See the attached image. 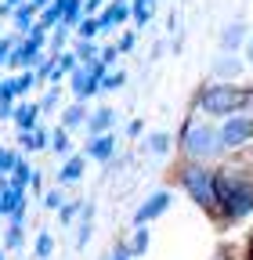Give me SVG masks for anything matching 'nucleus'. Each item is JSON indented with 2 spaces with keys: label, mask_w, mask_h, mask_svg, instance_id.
<instances>
[{
  "label": "nucleus",
  "mask_w": 253,
  "mask_h": 260,
  "mask_svg": "<svg viewBox=\"0 0 253 260\" xmlns=\"http://www.w3.org/2000/svg\"><path fill=\"white\" fill-rule=\"evenodd\" d=\"M167 206H170V191H155V195H148V199L141 203V210L134 213V224H138V228H145L148 220H155V217H160Z\"/></svg>",
  "instance_id": "423d86ee"
},
{
  "label": "nucleus",
  "mask_w": 253,
  "mask_h": 260,
  "mask_svg": "<svg viewBox=\"0 0 253 260\" xmlns=\"http://www.w3.org/2000/svg\"><path fill=\"white\" fill-rule=\"evenodd\" d=\"M51 138H54V141H51V148H54V152H69V134H66V126L54 130Z\"/></svg>",
  "instance_id": "a211bd4d"
},
{
  "label": "nucleus",
  "mask_w": 253,
  "mask_h": 260,
  "mask_svg": "<svg viewBox=\"0 0 253 260\" xmlns=\"http://www.w3.org/2000/svg\"><path fill=\"white\" fill-rule=\"evenodd\" d=\"M112 148H116V138H112V134H98V138L87 145V155H90V159H109Z\"/></svg>",
  "instance_id": "9b49d317"
},
{
  "label": "nucleus",
  "mask_w": 253,
  "mask_h": 260,
  "mask_svg": "<svg viewBox=\"0 0 253 260\" xmlns=\"http://www.w3.org/2000/svg\"><path fill=\"white\" fill-rule=\"evenodd\" d=\"M246 37V25L242 22H232V25H225V32H220V51L225 54H232L235 47H239V40Z\"/></svg>",
  "instance_id": "9d476101"
},
{
  "label": "nucleus",
  "mask_w": 253,
  "mask_h": 260,
  "mask_svg": "<svg viewBox=\"0 0 253 260\" xmlns=\"http://www.w3.org/2000/svg\"><path fill=\"white\" fill-rule=\"evenodd\" d=\"M37 253H40V256H47V253H51V235H40V242H37Z\"/></svg>",
  "instance_id": "412c9836"
},
{
  "label": "nucleus",
  "mask_w": 253,
  "mask_h": 260,
  "mask_svg": "<svg viewBox=\"0 0 253 260\" xmlns=\"http://www.w3.org/2000/svg\"><path fill=\"white\" fill-rule=\"evenodd\" d=\"M112 119H116V112H112L109 105H102V109H94V112L87 116V134H90V138H98V134H105V130L112 126Z\"/></svg>",
  "instance_id": "0eeeda50"
},
{
  "label": "nucleus",
  "mask_w": 253,
  "mask_h": 260,
  "mask_svg": "<svg viewBox=\"0 0 253 260\" xmlns=\"http://www.w3.org/2000/svg\"><path fill=\"white\" fill-rule=\"evenodd\" d=\"M98 29H102V25H98V15H87V18H83V22L76 25L80 40H90V37H94V32H98Z\"/></svg>",
  "instance_id": "2eb2a0df"
},
{
  "label": "nucleus",
  "mask_w": 253,
  "mask_h": 260,
  "mask_svg": "<svg viewBox=\"0 0 253 260\" xmlns=\"http://www.w3.org/2000/svg\"><path fill=\"white\" fill-rule=\"evenodd\" d=\"M253 102V87L249 90H239L232 83H217L210 90H203V109L213 112V116H232L235 109H246Z\"/></svg>",
  "instance_id": "f03ea898"
},
{
  "label": "nucleus",
  "mask_w": 253,
  "mask_h": 260,
  "mask_svg": "<svg viewBox=\"0 0 253 260\" xmlns=\"http://www.w3.org/2000/svg\"><path fill=\"white\" fill-rule=\"evenodd\" d=\"M126 11H131V4H126V0H112V4L98 15V25H102V29H116V25L126 18Z\"/></svg>",
  "instance_id": "6e6552de"
},
{
  "label": "nucleus",
  "mask_w": 253,
  "mask_h": 260,
  "mask_svg": "<svg viewBox=\"0 0 253 260\" xmlns=\"http://www.w3.org/2000/svg\"><path fill=\"white\" fill-rule=\"evenodd\" d=\"M148 148H152L155 155H163V152L170 148V134H152V141H148Z\"/></svg>",
  "instance_id": "f3484780"
},
{
  "label": "nucleus",
  "mask_w": 253,
  "mask_h": 260,
  "mask_svg": "<svg viewBox=\"0 0 253 260\" xmlns=\"http://www.w3.org/2000/svg\"><path fill=\"white\" fill-rule=\"evenodd\" d=\"M134 253H145L148 249V232H145V228H138V235H134V246H131Z\"/></svg>",
  "instance_id": "aec40b11"
},
{
  "label": "nucleus",
  "mask_w": 253,
  "mask_h": 260,
  "mask_svg": "<svg viewBox=\"0 0 253 260\" xmlns=\"http://www.w3.org/2000/svg\"><path fill=\"white\" fill-rule=\"evenodd\" d=\"M134 47V32H123L119 37V51H131Z\"/></svg>",
  "instance_id": "4be33fe9"
},
{
  "label": "nucleus",
  "mask_w": 253,
  "mask_h": 260,
  "mask_svg": "<svg viewBox=\"0 0 253 260\" xmlns=\"http://www.w3.org/2000/svg\"><path fill=\"white\" fill-rule=\"evenodd\" d=\"M217 134L210 126H188V134H184V152L192 155V159H206L217 152Z\"/></svg>",
  "instance_id": "20e7f679"
},
{
  "label": "nucleus",
  "mask_w": 253,
  "mask_h": 260,
  "mask_svg": "<svg viewBox=\"0 0 253 260\" xmlns=\"http://www.w3.org/2000/svg\"><path fill=\"white\" fill-rule=\"evenodd\" d=\"M123 80H126L123 73H105V76H102V90H119Z\"/></svg>",
  "instance_id": "dca6fc26"
},
{
  "label": "nucleus",
  "mask_w": 253,
  "mask_h": 260,
  "mask_svg": "<svg viewBox=\"0 0 253 260\" xmlns=\"http://www.w3.org/2000/svg\"><path fill=\"white\" fill-rule=\"evenodd\" d=\"M253 138V119L249 116H228V123L220 126V145L228 148H239Z\"/></svg>",
  "instance_id": "39448f33"
},
{
  "label": "nucleus",
  "mask_w": 253,
  "mask_h": 260,
  "mask_svg": "<svg viewBox=\"0 0 253 260\" xmlns=\"http://www.w3.org/2000/svg\"><path fill=\"white\" fill-rule=\"evenodd\" d=\"M54 105H58V87H51V90L44 94V102H40V109H44V112H54Z\"/></svg>",
  "instance_id": "6ab92c4d"
},
{
  "label": "nucleus",
  "mask_w": 253,
  "mask_h": 260,
  "mask_svg": "<svg viewBox=\"0 0 253 260\" xmlns=\"http://www.w3.org/2000/svg\"><path fill=\"white\" fill-rule=\"evenodd\" d=\"M239 69H242V61L232 58V54L217 58V65H213V73H217V76H239Z\"/></svg>",
  "instance_id": "ddd939ff"
},
{
  "label": "nucleus",
  "mask_w": 253,
  "mask_h": 260,
  "mask_svg": "<svg viewBox=\"0 0 253 260\" xmlns=\"http://www.w3.org/2000/svg\"><path fill=\"white\" fill-rule=\"evenodd\" d=\"M44 109L40 105H33V102H22L18 109H15V123H18V130L25 134V130H37V116H40Z\"/></svg>",
  "instance_id": "1a4fd4ad"
},
{
  "label": "nucleus",
  "mask_w": 253,
  "mask_h": 260,
  "mask_svg": "<svg viewBox=\"0 0 253 260\" xmlns=\"http://www.w3.org/2000/svg\"><path fill=\"white\" fill-rule=\"evenodd\" d=\"M246 58L253 61V37H249V44H246Z\"/></svg>",
  "instance_id": "5701e85b"
},
{
  "label": "nucleus",
  "mask_w": 253,
  "mask_h": 260,
  "mask_svg": "<svg viewBox=\"0 0 253 260\" xmlns=\"http://www.w3.org/2000/svg\"><path fill=\"white\" fill-rule=\"evenodd\" d=\"M61 126L66 130H76V126H87V109L76 102V105H69L66 112H61Z\"/></svg>",
  "instance_id": "f8f14e48"
},
{
  "label": "nucleus",
  "mask_w": 253,
  "mask_h": 260,
  "mask_svg": "<svg viewBox=\"0 0 253 260\" xmlns=\"http://www.w3.org/2000/svg\"><path fill=\"white\" fill-rule=\"evenodd\" d=\"M184 188H188V195H192L199 206H213V199H217V184H213V177L203 167L184 170Z\"/></svg>",
  "instance_id": "7ed1b4c3"
},
{
  "label": "nucleus",
  "mask_w": 253,
  "mask_h": 260,
  "mask_svg": "<svg viewBox=\"0 0 253 260\" xmlns=\"http://www.w3.org/2000/svg\"><path fill=\"white\" fill-rule=\"evenodd\" d=\"M217 195L232 217H242L253 210V181H246L239 170H225L217 177Z\"/></svg>",
  "instance_id": "f257e3e1"
},
{
  "label": "nucleus",
  "mask_w": 253,
  "mask_h": 260,
  "mask_svg": "<svg viewBox=\"0 0 253 260\" xmlns=\"http://www.w3.org/2000/svg\"><path fill=\"white\" fill-rule=\"evenodd\" d=\"M116 260H126V253H119V256H116Z\"/></svg>",
  "instance_id": "393cba45"
},
{
  "label": "nucleus",
  "mask_w": 253,
  "mask_h": 260,
  "mask_svg": "<svg viewBox=\"0 0 253 260\" xmlns=\"http://www.w3.org/2000/svg\"><path fill=\"white\" fill-rule=\"evenodd\" d=\"M80 174H83V159H80V155H73V159L66 162V167H61V174H58V181H61V184H69V181H76Z\"/></svg>",
  "instance_id": "4468645a"
},
{
  "label": "nucleus",
  "mask_w": 253,
  "mask_h": 260,
  "mask_svg": "<svg viewBox=\"0 0 253 260\" xmlns=\"http://www.w3.org/2000/svg\"><path fill=\"white\" fill-rule=\"evenodd\" d=\"M4 4H11V8H18V4H25V0H4Z\"/></svg>",
  "instance_id": "b1692460"
}]
</instances>
